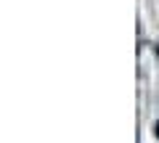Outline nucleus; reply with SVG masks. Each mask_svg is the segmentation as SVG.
<instances>
[{
  "mask_svg": "<svg viewBox=\"0 0 159 143\" xmlns=\"http://www.w3.org/2000/svg\"><path fill=\"white\" fill-rule=\"evenodd\" d=\"M157 135H159V122H157Z\"/></svg>",
  "mask_w": 159,
  "mask_h": 143,
  "instance_id": "f257e3e1",
  "label": "nucleus"
}]
</instances>
